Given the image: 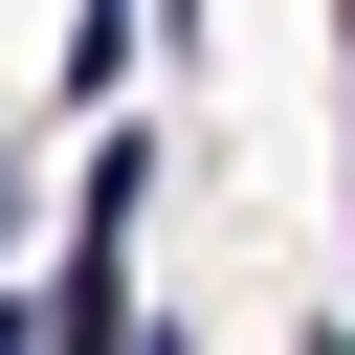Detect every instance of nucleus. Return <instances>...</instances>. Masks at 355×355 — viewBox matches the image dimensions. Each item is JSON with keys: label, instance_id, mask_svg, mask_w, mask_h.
<instances>
[{"label": "nucleus", "instance_id": "1", "mask_svg": "<svg viewBox=\"0 0 355 355\" xmlns=\"http://www.w3.org/2000/svg\"><path fill=\"white\" fill-rule=\"evenodd\" d=\"M133 44H155V0H67V89H89V111L133 89Z\"/></svg>", "mask_w": 355, "mask_h": 355}, {"label": "nucleus", "instance_id": "2", "mask_svg": "<svg viewBox=\"0 0 355 355\" xmlns=\"http://www.w3.org/2000/svg\"><path fill=\"white\" fill-rule=\"evenodd\" d=\"M0 355H44V311H22V288H0Z\"/></svg>", "mask_w": 355, "mask_h": 355}]
</instances>
